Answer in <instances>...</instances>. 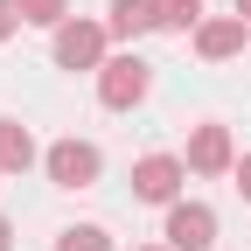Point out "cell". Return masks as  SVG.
I'll return each mask as SVG.
<instances>
[{
  "label": "cell",
  "mask_w": 251,
  "mask_h": 251,
  "mask_svg": "<svg viewBox=\"0 0 251 251\" xmlns=\"http://www.w3.org/2000/svg\"><path fill=\"white\" fill-rule=\"evenodd\" d=\"M209 237H216V216L202 202H175L168 209V244L175 251H209Z\"/></svg>",
  "instance_id": "cell-1"
},
{
  "label": "cell",
  "mask_w": 251,
  "mask_h": 251,
  "mask_svg": "<svg viewBox=\"0 0 251 251\" xmlns=\"http://www.w3.org/2000/svg\"><path fill=\"white\" fill-rule=\"evenodd\" d=\"M98 91H105V105H112V112L140 105V98H147V63H140V56H119V63H105V84H98Z\"/></svg>",
  "instance_id": "cell-2"
},
{
  "label": "cell",
  "mask_w": 251,
  "mask_h": 251,
  "mask_svg": "<svg viewBox=\"0 0 251 251\" xmlns=\"http://www.w3.org/2000/svg\"><path fill=\"white\" fill-rule=\"evenodd\" d=\"M49 175H56L63 188L98 181V147H84V140H63V147H49Z\"/></svg>",
  "instance_id": "cell-3"
},
{
  "label": "cell",
  "mask_w": 251,
  "mask_h": 251,
  "mask_svg": "<svg viewBox=\"0 0 251 251\" xmlns=\"http://www.w3.org/2000/svg\"><path fill=\"white\" fill-rule=\"evenodd\" d=\"M98 49H105V35H98V28H63V35H56V63H63V70H91V63H98Z\"/></svg>",
  "instance_id": "cell-4"
},
{
  "label": "cell",
  "mask_w": 251,
  "mask_h": 251,
  "mask_svg": "<svg viewBox=\"0 0 251 251\" xmlns=\"http://www.w3.org/2000/svg\"><path fill=\"white\" fill-rule=\"evenodd\" d=\"M175 181H181V161H168V153H153V161L133 168V188H140L147 202H168V196H175Z\"/></svg>",
  "instance_id": "cell-5"
},
{
  "label": "cell",
  "mask_w": 251,
  "mask_h": 251,
  "mask_svg": "<svg viewBox=\"0 0 251 251\" xmlns=\"http://www.w3.org/2000/svg\"><path fill=\"white\" fill-rule=\"evenodd\" d=\"M188 168H202V175L230 168V133H224V126H202V133H196V147H188Z\"/></svg>",
  "instance_id": "cell-6"
},
{
  "label": "cell",
  "mask_w": 251,
  "mask_h": 251,
  "mask_svg": "<svg viewBox=\"0 0 251 251\" xmlns=\"http://www.w3.org/2000/svg\"><path fill=\"white\" fill-rule=\"evenodd\" d=\"M153 21H161V0H112V28L119 35H140Z\"/></svg>",
  "instance_id": "cell-7"
},
{
  "label": "cell",
  "mask_w": 251,
  "mask_h": 251,
  "mask_svg": "<svg viewBox=\"0 0 251 251\" xmlns=\"http://www.w3.org/2000/svg\"><path fill=\"white\" fill-rule=\"evenodd\" d=\"M196 42H202V56H230V49L244 42V21H209Z\"/></svg>",
  "instance_id": "cell-8"
},
{
  "label": "cell",
  "mask_w": 251,
  "mask_h": 251,
  "mask_svg": "<svg viewBox=\"0 0 251 251\" xmlns=\"http://www.w3.org/2000/svg\"><path fill=\"white\" fill-rule=\"evenodd\" d=\"M28 161H35V140L21 126H0V168H28Z\"/></svg>",
  "instance_id": "cell-9"
},
{
  "label": "cell",
  "mask_w": 251,
  "mask_h": 251,
  "mask_svg": "<svg viewBox=\"0 0 251 251\" xmlns=\"http://www.w3.org/2000/svg\"><path fill=\"white\" fill-rule=\"evenodd\" d=\"M202 14V0H161V28H188Z\"/></svg>",
  "instance_id": "cell-10"
},
{
  "label": "cell",
  "mask_w": 251,
  "mask_h": 251,
  "mask_svg": "<svg viewBox=\"0 0 251 251\" xmlns=\"http://www.w3.org/2000/svg\"><path fill=\"white\" fill-rule=\"evenodd\" d=\"M56 251H112V244H105V230H63Z\"/></svg>",
  "instance_id": "cell-11"
},
{
  "label": "cell",
  "mask_w": 251,
  "mask_h": 251,
  "mask_svg": "<svg viewBox=\"0 0 251 251\" xmlns=\"http://www.w3.org/2000/svg\"><path fill=\"white\" fill-rule=\"evenodd\" d=\"M21 21H42V28L63 21V0H21Z\"/></svg>",
  "instance_id": "cell-12"
},
{
  "label": "cell",
  "mask_w": 251,
  "mask_h": 251,
  "mask_svg": "<svg viewBox=\"0 0 251 251\" xmlns=\"http://www.w3.org/2000/svg\"><path fill=\"white\" fill-rule=\"evenodd\" d=\"M14 21H21V0H0V35H7Z\"/></svg>",
  "instance_id": "cell-13"
},
{
  "label": "cell",
  "mask_w": 251,
  "mask_h": 251,
  "mask_svg": "<svg viewBox=\"0 0 251 251\" xmlns=\"http://www.w3.org/2000/svg\"><path fill=\"white\" fill-rule=\"evenodd\" d=\"M237 188H244V196H251V161H244V168H237Z\"/></svg>",
  "instance_id": "cell-14"
},
{
  "label": "cell",
  "mask_w": 251,
  "mask_h": 251,
  "mask_svg": "<svg viewBox=\"0 0 251 251\" xmlns=\"http://www.w3.org/2000/svg\"><path fill=\"white\" fill-rule=\"evenodd\" d=\"M0 251H7V224H0Z\"/></svg>",
  "instance_id": "cell-15"
},
{
  "label": "cell",
  "mask_w": 251,
  "mask_h": 251,
  "mask_svg": "<svg viewBox=\"0 0 251 251\" xmlns=\"http://www.w3.org/2000/svg\"><path fill=\"white\" fill-rule=\"evenodd\" d=\"M237 14H251V0H237Z\"/></svg>",
  "instance_id": "cell-16"
}]
</instances>
